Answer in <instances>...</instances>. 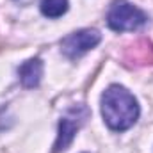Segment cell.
Returning <instances> with one entry per match:
<instances>
[{"label":"cell","instance_id":"1","mask_svg":"<svg viewBox=\"0 0 153 153\" xmlns=\"http://www.w3.org/2000/svg\"><path fill=\"white\" fill-rule=\"evenodd\" d=\"M102 114L111 130H128L139 117V105L134 94L121 85H111L102 96Z\"/></svg>","mask_w":153,"mask_h":153},{"label":"cell","instance_id":"2","mask_svg":"<svg viewBox=\"0 0 153 153\" xmlns=\"http://www.w3.org/2000/svg\"><path fill=\"white\" fill-rule=\"evenodd\" d=\"M146 14L135 7L134 4L126 0H114L107 13V23L112 30L126 32V30H137L146 23Z\"/></svg>","mask_w":153,"mask_h":153},{"label":"cell","instance_id":"3","mask_svg":"<svg viewBox=\"0 0 153 153\" xmlns=\"http://www.w3.org/2000/svg\"><path fill=\"white\" fill-rule=\"evenodd\" d=\"M100 39H102V36H100L98 30H94V29H82V30L73 32L68 38L62 39L61 48H62V53L66 57L78 59L85 52H89L91 48H94L100 43Z\"/></svg>","mask_w":153,"mask_h":153},{"label":"cell","instance_id":"4","mask_svg":"<svg viewBox=\"0 0 153 153\" xmlns=\"http://www.w3.org/2000/svg\"><path fill=\"white\" fill-rule=\"evenodd\" d=\"M85 117H87V111L82 109V107H76L73 111H70L68 116H64L61 119V123H59V135H57V143H55V153L64 152L71 144L76 130L85 121Z\"/></svg>","mask_w":153,"mask_h":153},{"label":"cell","instance_id":"5","mask_svg":"<svg viewBox=\"0 0 153 153\" xmlns=\"http://www.w3.org/2000/svg\"><path fill=\"white\" fill-rule=\"evenodd\" d=\"M125 61L132 66L153 64V43L146 41V39H141V41L134 43L132 46L126 48Z\"/></svg>","mask_w":153,"mask_h":153},{"label":"cell","instance_id":"6","mask_svg":"<svg viewBox=\"0 0 153 153\" xmlns=\"http://www.w3.org/2000/svg\"><path fill=\"white\" fill-rule=\"evenodd\" d=\"M18 73H20V80L25 87H29V89L36 87L43 75V64L39 59H29L20 66Z\"/></svg>","mask_w":153,"mask_h":153},{"label":"cell","instance_id":"7","mask_svg":"<svg viewBox=\"0 0 153 153\" xmlns=\"http://www.w3.org/2000/svg\"><path fill=\"white\" fill-rule=\"evenodd\" d=\"M68 11V0H41V13L48 18H59Z\"/></svg>","mask_w":153,"mask_h":153}]
</instances>
